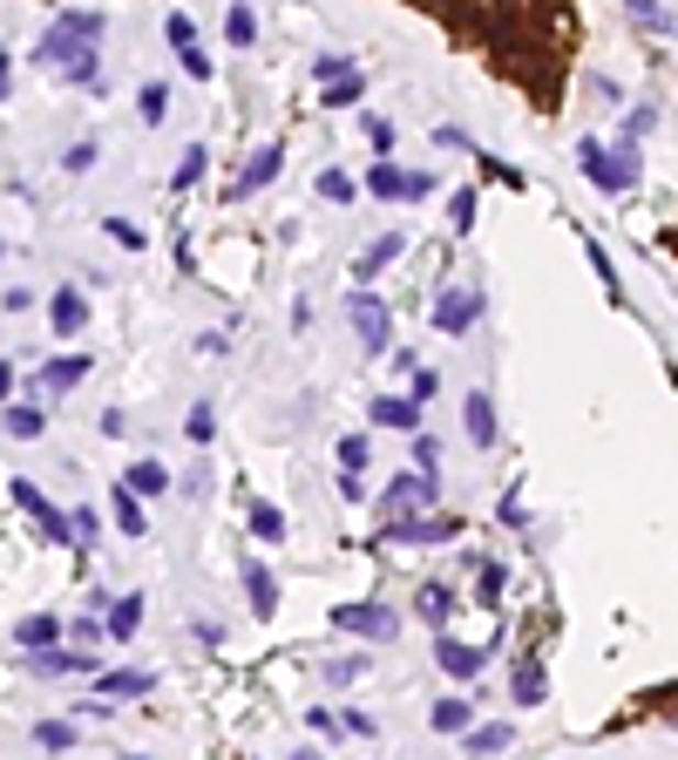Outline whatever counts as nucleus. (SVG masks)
<instances>
[{
    "label": "nucleus",
    "mask_w": 678,
    "mask_h": 760,
    "mask_svg": "<svg viewBox=\"0 0 678 760\" xmlns=\"http://www.w3.org/2000/svg\"><path fill=\"white\" fill-rule=\"evenodd\" d=\"M204 164H211V150H197V143H190V150H184V164H177V177H170V184H177V190H190L197 177H204Z\"/></svg>",
    "instance_id": "nucleus-31"
},
{
    "label": "nucleus",
    "mask_w": 678,
    "mask_h": 760,
    "mask_svg": "<svg viewBox=\"0 0 678 760\" xmlns=\"http://www.w3.org/2000/svg\"><path fill=\"white\" fill-rule=\"evenodd\" d=\"M401 252H408V238H401V231L374 238V252H367V258H353V278H360V286H367V278H380V272H387L393 258H401Z\"/></svg>",
    "instance_id": "nucleus-10"
},
{
    "label": "nucleus",
    "mask_w": 678,
    "mask_h": 760,
    "mask_svg": "<svg viewBox=\"0 0 678 760\" xmlns=\"http://www.w3.org/2000/svg\"><path fill=\"white\" fill-rule=\"evenodd\" d=\"M496 516H502V524H509V530H523V524H530V509H523V496H515V489L502 496V509H496Z\"/></svg>",
    "instance_id": "nucleus-42"
},
{
    "label": "nucleus",
    "mask_w": 678,
    "mask_h": 760,
    "mask_svg": "<svg viewBox=\"0 0 678 760\" xmlns=\"http://www.w3.org/2000/svg\"><path fill=\"white\" fill-rule=\"evenodd\" d=\"M448 224H455V231H468V224H475V190H455V205H448Z\"/></svg>",
    "instance_id": "nucleus-40"
},
{
    "label": "nucleus",
    "mask_w": 678,
    "mask_h": 760,
    "mask_svg": "<svg viewBox=\"0 0 678 760\" xmlns=\"http://www.w3.org/2000/svg\"><path fill=\"white\" fill-rule=\"evenodd\" d=\"M123 489H136V496H164V489H170V469H164V462H136V469L123 475Z\"/></svg>",
    "instance_id": "nucleus-19"
},
{
    "label": "nucleus",
    "mask_w": 678,
    "mask_h": 760,
    "mask_svg": "<svg viewBox=\"0 0 678 760\" xmlns=\"http://www.w3.org/2000/svg\"><path fill=\"white\" fill-rule=\"evenodd\" d=\"M82 319H89V306H82V293H75V286H62V293L48 299V327H55V333H82Z\"/></svg>",
    "instance_id": "nucleus-12"
},
{
    "label": "nucleus",
    "mask_w": 678,
    "mask_h": 760,
    "mask_svg": "<svg viewBox=\"0 0 678 760\" xmlns=\"http://www.w3.org/2000/svg\"><path fill=\"white\" fill-rule=\"evenodd\" d=\"M312 75H319V82H340V75H353V62H346V55H319Z\"/></svg>",
    "instance_id": "nucleus-41"
},
{
    "label": "nucleus",
    "mask_w": 678,
    "mask_h": 760,
    "mask_svg": "<svg viewBox=\"0 0 678 760\" xmlns=\"http://www.w3.org/2000/svg\"><path fill=\"white\" fill-rule=\"evenodd\" d=\"M360 672H367V652H353V659H333V665H326L333 686H346V679H360Z\"/></svg>",
    "instance_id": "nucleus-39"
},
{
    "label": "nucleus",
    "mask_w": 678,
    "mask_h": 760,
    "mask_svg": "<svg viewBox=\"0 0 678 760\" xmlns=\"http://www.w3.org/2000/svg\"><path fill=\"white\" fill-rule=\"evenodd\" d=\"M184 434H190V442H211V434H218V415H211L204 401H197V408H190V421H184Z\"/></svg>",
    "instance_id": "nucleus-37"
},
{
    "label": "nucleus",
    "mask_w": 678,
    "mask_h": 760,
    "mask_svg": "<svg viewBox=\"0 0 678 760\" xmlns=\"http://www.w3.org/2000/svg\"><path fill=\"white\" fill-rule=\"evenodd\" d=\"M408 374H414V401H427V394L442 387V374H421V367H408Z\"/></svg>",
    "instance_id": "nucleus-46"
},
{
    "label": "nucleus",
    "mask_w": 678,
    "mask_h": 760,
    "mask_svg": "<svg viewBox=\"0 0 678 760\" xmlns=\"http://www.w3.org/2000/svg\"><path fill=\"white\" fill-rule=\"evenodd\" d=\"M577 164H583V177L597 184V190H611V197H624V190H637V177H645V164H637V150L624 143V150H604V143H577Z\"/></svg>",
    "instance_id": "nucleus-2"
},
{
    "label": "nucleus",
    "mask_w": 678,
    "mask_h": 760,
    "mask_svg": "<svg viewBox=\"0 0 678 760\" xmlns=\"http://www.w3.org/2000/svg\"><path fill=\"white\" fill-rule=\"evenodd\" d=\"M509 740H515V727H475V734H468L462 747H468V753H502Z\"/></svg>",
    "instance_id": "nucleus-28"
},
{
    "label": "nucleus",
    "mask_w": 678,
    "mask_h": 760,
    "mask_svg": "<svg viewBox=\"0 0 678 760\" xmlns=\"http://www.w3.org/2000/svg\"><path fill=\"white\" fill-rule=\"evenodd\" d=\"M164 115H170V89L149 82V89H143V123H164Z\"/></svg>",
    "instance_id": "nucleus-36"
},
{
    "label": "nucleus",
    "mask_w": 678,
    "mask_h": 760,
    "mask_svg": "<svg viewBox=\"0 0 678 760\" xmlns=\"http://www.w3.org/2000/svg\"><path fill=\"white\" fill-rule=\"evenodd\" d=\"M42 428H48V421H42V408H34V401H27V408H8V434H21V442H34Z\"/></svg>",
    "instance_id": "nucleus-30"
},
{
    "label": "nucleus",
    "mask_w": 678,
    "mask_h": 760,
    "mask_svg": "<svg viewBox=\"0 0 678 760\" xmlns=\"http://www.w3.org/2000/svg\"><path fill=\"white\" fill-rule=\"evenodd\" d=\"M55 638H62V618L42 612V618H27V625H21V652H42V646H55Z\"/></svg>",
    "instance_id": "nucleus-23"
},
{
    "label": "nucleus",
    "mask_w": 678,
    "mask_h": 760,
    "mask_svg": "<svg viewBox=\"0 0 678 760\" xmlns=\"http://www.w3.org/2000/svg\"><path fill=\"white\" fill-rule=\"evenodd\" d=\"M434 734H468V700H434Z\"/></svg>",
    "instance_id": "nucleus-24"
},
{
    "label": "nucleus",
    "mask_w": 678,
    "mask_h": 760,
    "mask_svg": "<svg viewBox=\"0 0 678 760\" xmlns=\"http://www.w3.org/2000/svg\"><path fill=\"white\" fill-rule=\"evenodd\" d=\"M624 14H631L637 27H658V34H678V14L665 8V0H624Z\"/></svg>",
    "instance_id": "nucleus-16"
},
{
    "label": "nucleus",
    "mask_w": 678,
    "mask_h": 760,
    "mask_svg": "<svg viewBox=\"0 0 678 760\" xmlns=\"http://www.w3.org/2000/svg\"><path fill=\"white\" fill-rule=\"evenodd\" d=\"M143 625V597L130 591V597H115V605H109V638H130Z\"/></svg>",
    "instance_id": "nucleus-21"
},
{
    "label": "nucleus",
    "mask_w": 678,
    "mask_h": 760,
    "mask_svg": "<svg viewBox=\"0 0 678 760\" xmlns=\"http://www.w3.org/2000/svg\"><path fill=\"white\" fill-rule=\"evenodd\" d=\"M333 625L353 631V638H393V612L387 605H340Z\"/></svg>",
    "instance_id": "nucleus-6"
},
{
    "label": "nucleus",
    "mask_w": 678,
    "mask_h": 760,
    "mask_svg": "<svg viewBox=\"0 0 678 760\" xmlns=\"http://www.w3.org/2000/svg\"><path fill=\"white\" fill-rule=\"evenodd\" d=\"M62 164H68V170H89V164H96V143H89V136H82V143H68Z\"/></svg>",
    "instance_id": "nucleus-44"
},
{
    "label": "nucleus",
    "mask_w": 678,
    "mask_h": 760,
    "mask_svg": "<svg viewBox=\"0 0 678 760\" xmlns=\"http://www.w3.org/2000/svg\"><path fill=\"white\" fill-rule=\"evenodd\" d=\"M109 238H115V245H130V252H143V231L130 218H109Z\"/></svg>",
    "instance_id": "nucleus-43"
},
{
    "label": "nucleus",
    "mask_w": 678,
    "mask_h": 760,
    "mask_svg": "<svg viewBox=\"0 0 678 760\" xmlns=\"http://www.w3.org/2000/svg\"><path fill=\"white\" fill-rule=\"evenodd\" d=\"M34 740H42V747H75V727H68V719H42Z\"/></svg>",
    "instance_id": "nucleus-38"
},
{
    "label": "nucleus",
    "mask_w": 678,
    "mask_h": 760,
    "mask_svg": "<svg viewBox=\"0 0 678 760\" xmlns=\"http://www.w3.org/2000/svg\"><path fill=\"white\" fill-rule=\"evenodd\" d=\"M96 638H102V625H96V618H75V646H82V652H89V646H96Z\"/></svg>",
    "instance_id": "nucleus-45"
},
{
    "label": "nucleus",
    "mask_w": 678,
    "mask_h": 760,
    "mask_svg": "<svg viewBox=\"0 0 678 760\" xmlns=\"http://www.w3.org/2000/svg\"><path fill=\"white\" fill-rule=\"evenodd\" d=\"M427 503H434V469H421V475H393V489L380 496L387 516H414V509H427Z\"/></svg>",
    "instance_id": "nucleus-3"
},
{
    "label": "nucleus",
    "mask_w": 678,
    "mask_h": 760,
    "mask_svg": "<svg viewBox=\"0 0 678 760\" xmlns=\"http://www.w3.org/2000/svg\"><path fill=\"white\" fill-rule=\"evenodd\" d=\"M82 374H89V353H82V360L68 353V360H48V367H42V381H34V387H48V394H68V387L82 381Z\"/></svg>",
    "instance_id": "nucleus-14"
},
{
    "label": "nucleus",
    "mask_w": 678,
    "mask_h": 760,
    "mask_svg": "<svg viewBox=\"0 0 678 760\" xmlns=\"http://www.w3.org/2000/svg\"><path fill=\"white\" fill-rule=\"evenodd\" d=\"M543 693H549L543 665H536V659H523V665H515V706H543Z\"/></svg>",
    "instance_id": "nucleus-20"
},
{
    "label": "nucleus",
    "mask_w": 678,
    "mask_h": 760,
    "mask_svg": "<svg viewBox=\"0 0 678 760\" xmlns=\"http://www.w3.org/2000/svg\"><path fill=\"white\" fill-rule=\"evenodd\" d=\"M21 659H27V672H42V679L89 672V652H82V646H75V652H48V646H42V652H21Z\"/></svg>",
    "instance_id": "nucleus-11"
},
{
    "label": "nucleus",
    "mask_w": 678,
    "mask_h": 760,
    "mask_svg": "<svg viewBox=\"0 0 678 760\" xmlns=\"http://www.w3.org/2000/svg\"><path fill=\"white\" fill-rule=\"evenodd\" d=\"M115 524H123V537H143V503H136V489H115Z\"/></svg>",
    "instance_id": "nucleus-29"
},
{
    "label": "nucleus",
    "mask_w": 678,
    "mask_h": 760,
    "mask_svg": "<svg viewBox=\"0 0 678 760\" xmlns=\"http://www.w3.org/2000/svg\"><path fill=\"white\" fill-rule=\"evenodd\" d=\"M482 597H502V564H482Z\"/></svg>",
    "instance_id": "nucleus-47"
},
{
    "label": "nucleus",
    "mask_w": 678,
    "mask_h": 760,
    "mask_svg": "<svg viewBox=\"0 0 678 760\" xmlns=\"http://www.w3.org/2000/svg\"><path fill=\"white\" fill-rule=\"evenodd\" d=\"M340 469H346V475L367 469V434H340Z\"/></svg>",
    "instance_id": "nucleus-33"
},
{
    "label": "nucleus",
    "mask_w": 678,
    "mask_h": 760,
    "mask_svg": "<svg viewBox=\"0 0 678 760\" xmlns=\"http://www.w3.org/2000/svg\"><path fill=\"white\" fill-rule=\"evenodd\" d=\"M8 394H14V367H8V360H0V401H8Z\"/></svg>",
    "instance_id": "nucleus-48"
},
{
    "label": "nucleus",
    "mask_w": 678,
    "mask_h": 760,
    "mask_svg": "<svg viewBox=\"0 0 678 760\" xmlns=\"http://www.w3.org/2000/svg\"><path fill=\"white\" fill-rule=\"evenodd\" d=\"M164 34H170V48H177V55H184V48H197V21H190V14H170V21H164Z\"/></svg>",
    "instance_id": "nucleus-35"
},
{
    "label": "nucleus",
    "mask_w": 678,
    "mask_h": 760,
    "mask_svg": "<svg viewBox=\"0 0 678 760\" xmlns=\"http://www.w3.org/2000/svg\"><path fill=\"white\" fill-rule=\"evenodd\" d=\"M252 530H258L265 543H278V537H286V516H278L271 503H258V509H252Z\"/></svg>",
    "instance_id": "nucleus-34"
},
{
    "label": "nucleus",
    "mask_w": 678,
    "mask_h": 760,
    "mask_svg": "<svg viewBox=\"0 0 678 760\" xmlns=\"http://www.w3.org/2000/svg\"><path fill=\"white\" fill-rule=\"evenodd\" d=\"M102 14L89 8V14H62L48 34H42V48H34V62H42V68H55L62 75V82H96V42H102Z\"/></svg>",
    "instance_id": "nucleus-1"
},
{
    "label": "nucleus",
    "mask_w": 678,
    "mask_h": 760,
    "mask_svg": "<svg viewBox=\"0 0 678 760\" xmlns=\"http://www.w3.org/2000/svg\"><path fill=\"white\" fill-rule=\"evenodd\" d=\"M374 421H380V428L414 434V428H421V401H393V394H387V401H374Z\"/></svg>",
    "instance_id": "nucleus-15"
},
{
    "label": "nucleus",
    "mask_w": 678,
    "mask_h": 760,
    "mask_svg": "<svg viewBox=\"0 0 678 760\" xmlns=\"http://www.w3.org/2000/svg\"><path fill=\"white\" fill-rule=\"evenodd\" d=\"M156 686V672L143 665H123V672H102V693H149Z\"/></svg>",
    "instance_id": "nucleus-22"
},
{
    "label": "nucleus",
    "mask_w": 678,
    "mask_h": 760,
    "mask_svg": "<svg viewBox=\"0 0 678 760\" xmlns=\"http://www.w3.org/2000/svg\"><path fill=\"white\" fill-rule=\"evenodd\" d=\"M393 543H448V537H462V524L455 516H393V530H387Z\"/></svg>",
    "instance_id": "nucleus-4"
},
{
    "label": "nucleus",
    "mask_w": 678,
    "mask_h": 760,
    "mask_svg": "<svg viewBox=\"0 0 678 760\" xmlns=\"http://www.w3.org/2000/svg\"><path fill=\"white\" fill-rule=\"evenodd\" d=\"M468 442L496 449V401H489V394H468Z\"/></svg>",
    "instance_id": "nucleus-13"
},
{
    "label": "nucleus",
    "mask_w": 678,
    "mask_h": 760,
    "mask_svg": "<svg viewBox=\"0 0 678 760\" xmlns=\"http://www.w3.org/2000/svg\"><path fill=\"white\" fill-rule=\"evenodd\" d=\"M278 170H286V150H278V143H265V150H252V164L237 170V184H231V190H237V197H252V190H265Z\"/></svg>",
    "instance_id": "nucleus-7"
},
{
    "label": "nucleus",
    "mask_w": 678,
    "mask_h": 760,
    "mask_svg": "<svg viewBox=\"0 0 678 760\" xmlns=\"http://www.w3.org/2000/svg\"><path fill=\"white\" fill-rule=\"evenodd\" d=\"M319 197H326V205H353V177L346 170H319Z\"/></svg>",
    "instance_id": "nucleus-32"
},
{
    "label": "nucleus",
    "mask_w": 678,
    "mask_h": 760,
    "mask_svg": "<svg viewBox=\"0 0 678 760\" xmlns=\"http://www.w3.org/2000/svg\"><path fill=\"white\" fill-rule=\"evenodd\" d=\"M0 102H8V48H0Z\"/></svg>",
    "instance_id": "nucleus-49"
},
{
    "label": "nucleus",
    "mask_w": 678,
    "mask_h": 760,
    "mask_svg": "<svg viewBox=\"0 0 678 760\" xmlns=\"http://www.w3.org/2000/svg\"><path fill=\"white\" fill-rule=\"evenodd\" d=\"M448 612H455V591H448V584H421V618L448 625Z\"/></svg>",
    "instance_id": "nucleus-25"
},
{
    "label": "nucleus",
    "mask_w": 678,
    "mask_h": 760,
    "mask_svg": "<svg viewBox=\"0 0 678 760\" xmlns=\"http://www.w3.org/2000/svg\"><path fill=\"white\" fill-rule=\"evenodd\" d=\"M434 665L448 679H475L482 672V646H462V638H434Z\"/></svg>",
    "instance_id": "nucleus-9"
},
{
    "label": "nucleus",
    "mask_w": 678,
    "mask_h": 760,
    "mask_svg": "<svg viewBox=\"0 0 678 760\" xmlns=\"http://www.w3.org/2000/svg\"><path fill=\"white\" fill-rule=\"evenodd\" d=\"M224 34H231V48H252V42H258V14H252V8H231V14H224Z\"/></svg>",
    "instance_id": "nucleus-26"
},
{
    "label": "nucleus",
    "mask_w": 678,
    "mask_h": 760,
    "mask_svg": "<svg viewBox=\"0 0 678 760\" xmlns=\"http://www.w3.org/2000/svg\"><path fill=\"white\" fill-rule=\"evenodd\" d=\"M353 333H360V346H367V353H387L393 327H387V306H380L374 293H360V299H353Z\"/></svg>",
    "instance_id": "nucleus-5"
},
{
    "label": "nucleus",
    "mask_w": 678,
    "mask_h": 760,
    "mask_svg": "<svg viewBox=\"0 0 678 760\" xmlns=\"http://www.w3.org/2000/svg\"><path fill=\"white\" fill-rule=\"evenodd\" d=\"M475 312H482V299L448 286L442 299H434V327H442V333H468V327H475Z\"/></svg>",
    "instance_id": "nucleus-8"
},
{
    "label": "nucleus",
    "mask_w": 678,
    "mask_h": 760,
    "mask_svg": "<svg viewBox=\"0 0 678 760\" xmlns=\"http://www.w3.org/2000/svg\"><path fill=\"white\" fill-rule=\"evenodd\" d=\"M245 591H252V612H258V618H271V612H278V584H271V571H265V564H245Z\"/></svg>",
    "instance_id": "nucleus-17"
},
{
    "label": "nucleus",
    "mask_w": 678,
    "mask_h": 760,
    "mask_svg": "<svg viewBox=\"0 0 678 760\" xmlns=\"http://www.w3.org/2000/svg\"><path fill=\"white\" fill-rule=\"evenodd\" d=\"M360 68H353V75H340V82H326V96H319V102H326V109H353V102H360Z\"/></svg>",
    "instance_id": "nucleus-27"
},
{
    "label": "nucleus",
    "mask_w": 678,
    "mask_h": 760,
    "mask_svg": "<svg viewBox=\"0 0 678 760\" xmlns=\"http://www.w3.org/2000/svg\"><path fill=\"white\" fill-rule=\"evenodd\" d=\"M367 190L387 197V205H401V197H408V170H401V164H374V170H367Z\"/></svg>",
    "instance_id": "nucleus-18"
}]
</instances>
